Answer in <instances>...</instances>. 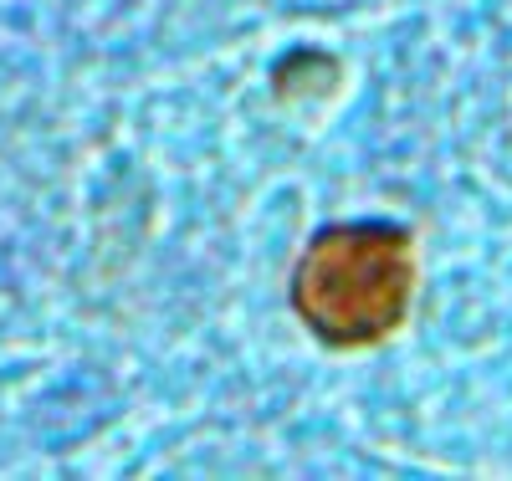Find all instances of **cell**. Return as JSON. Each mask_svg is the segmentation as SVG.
<instances>
[{
	"instance_id": "obj_1",
	"label": "cell",
	"mask_w": 512,
	"mask_h": 481,
	"mask_svg": "<svg viewBox=\"0 0 512 481\" xmlns=\"http://www.w3.org/2000/svg\"><path fill=\"white\" fill-rule=\"evenodd\" d=\"M420 297V241L400 221H333L297 251L287 302L323 348L390 343Z\"/></svg>"
}]
</instances>
